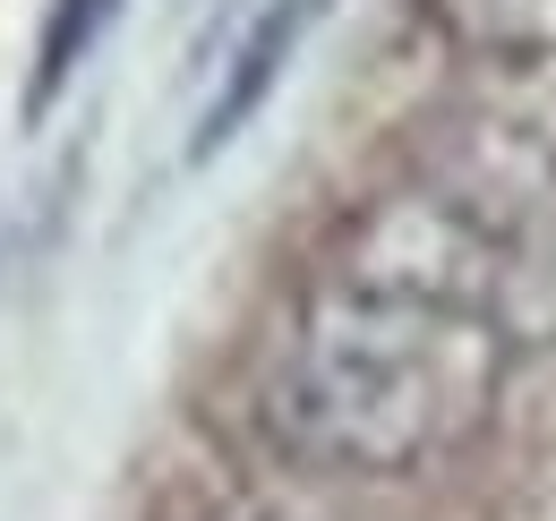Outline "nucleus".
Instances as JSON below:
<instances>
[{"label": "nucleus", "mask_w": 556, "mask_h": 521, "mask_svg": "<svg viewBox=\"0 0 556 521\" xmlns=\"http://www.w3.org/2000/svg\"><path fill=\"white\" fill-rule=\"evenodd\" d=\"M522 333L386 282L308 274L249 368V428L317 479H419L480 445L505 410Z\"/></svg>", "instance_id": "obj_1"}, {"label": "nucleus", "mask_w": 556, "mask_h": 521, "mask_svg": "<svg viewBox=\"0 0 556 521\" xmlns=\"http://www.w3.org/2000/svg\"><path fill=\"white\" fill-rule=\"evenodd\" d=\"M317 17H326V0H257V17L240 26V43H231L223 77H214L206 112H198V137H189V154H198V163L223 154L231 137L266 112V94L282 86V68L300 61V43H308V26H317Z\"/></svg>", "instance_id": "obj_2"}, {"label": "nucleus", "mask_w": 556, "mask_h": 521, "mask_svg": "<svg viewBox=\"0 0 556 521\" xmlns=\"http://www.w3.org/2000/svg\"><path fill=\"white\" fill-rule=\"evenodd\" d=\"M428 17L488 68H556V0H428Z\"/></svg>", "instance_id": "obj_3"}, {"label": "nucleus", "mask_w": 556, "mask_h": 521, "mask_svg": "<svg viewBox=\"0 0 556 521\" xmlns=\"http://www.w3.org/2000/svg\"><path fill=\"white\" fill-rule=\"evenodd\" d=\"M112 17H121V0H52L43 43H35V86H26V112H35V120L70 94V77L94 61V43L112 35Z\"/></svg>", "instance_id": "obj_4"}, {"label": "nucleus", "mask_w": 556, "mask_h": 521, "mask_svg": "<svg viewBox=\"0 0 556 521\" xmlns=\"http://www.w3.org/2000/svg\"><path fill=\"white\" fill-rule=\"evenodd\" d=\"M189 521H300V513H266V505H214V513H189Z\"/></svg>", "instance_id": "obj_5"}]
</instances>
